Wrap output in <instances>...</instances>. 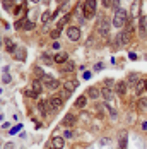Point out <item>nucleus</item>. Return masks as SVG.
Wrapping results in <instances>:
<instances>
[{"label": "nucleus", "mask_w": 147, "mask_h": 149, "mask_svg": "<svg viewBox=\"0 0 147 149\" xmlns=\"http://www.w3.org/2000/svg\"><path fill=\"white\" fill-rule=\"evenodd\" d=\"M128 19H130V17H128V10L118 9V10H115V15H113L111 24H113V28H116V29H123V28L127 26Z\"/></svg>", "instance_id": "obj_1"}, {"label": "nucleus", "mask_w": 147, "mask_h": 149, "mask_svg": "<svg viewBox=\"0 0 147 149\" xmlns=\"http://www.w3.org/2000/svg\"><path fill=\"white\" fill-rule=\"evenodd\" d=\"M96 5H98L96 0H86L84 2V17L86 19H94V15H96Z\"/></svg>", "instance_id": "obj_2"}, {"label": "nucleus", "mask_w": 147, "mask_h": 149, "mask_svg": "<svg viewBox=\"0 0 147 149\" xmlns=\"http://www.w3.org/2000/svg\"><path fill=\"white\" fill-rule=\"evenodd\" d=\"M113 24L110 22V19H106V17H101L99 19V24H98V31H99V34L101 36H108V33H110V28H111Z\"/></svg>", "instance_id": "obj_3"}, {"label": "nucleus", "mask_w": 147, "mask_h": 149, "mask_svg": "<svg viewBox=\"0 0 147 149\" xmlns=\"http://www.w3.org/2000/svg\"><path fill=\"white\" fill-rule=\"evenodd\" d=\"M140 5H142V0H133L132 2V7H130V10H128L130 21H133L135 17H139V15L142 14V12H140Z\"/></svg>", "instance_id": "obj_4"}, {"label": "nucleus", "mask_w": 147, "mask_h": 149, "mask_svg": "<svg viewBox=\"0 0 147 149\" xmlns=\"http://www.w3.org/2000/svg\"><path fill=\"white\" fill-rule=\"evenodd\" d=\"M67 38L70 41H79L80 40V28L79 26H69L67 28Z\"/></svg>", "instance_id": "obj_5"}, {"label": "nucleus", "mask_w": 147, "mask_h": 149, "mask_svg": "<svg viewBox=\"0 0 147 149\" xmlns=\"http://www.w3.org/2000/svg\"><path fill=\"white\" fill-rule=\"evenodd\" d=\"M116 38L120 40L121 46H123V45H128V43H130V40H132V33H130V31H127V29H121L116 34Z\"/></svg>", "instance_id": "obj_6"}, {"label": "nucleus", "mask_w": 147, "mask_h": 149, "mask_svg": "<svg viewBox=\"0 0 147 149\" xmlns=\"http://www.w3.org/2000/svg\"><path fill=\"white\" fill-rule=\"evenodd\" d=\"M48 103H50V108H53V110H60V108H63V100L60 98L58 94H55V96H51L50 100H48Z\"/></svg>", "instance_id": "obj_7"}, {"label": "nucleus", "mask_w": 147, "mask_h": 149, "mask_svg": "<svg viewBox=\"0 0 147 149\" xmlns=\"http://www.w3.org/2000/svg\"><path fill=\"white\" fill-rule=\"evenodd\" d=\"M75 122H77V117H75L74 113H67V115L63 117V120H62V125L67 127V129H70V127L75 125Z\"/></svg>", "instance_id": "obj_8"}, {"label": "nucleus", "mask_w": 147, "mask_h": 149, "mask_svg": "<svg viewBox=\"0 0 147 149\" xmlns=\"http://www.w3.org/2000/svg\"><path fill=\"white\" fill-rule=\"evenodd\" d=\"M139 31H140V38L144 40L147 36V15H140V19H139Z\"/></svg>", "instance_id": "obj_9"}, {"label": "nucleus", "mask_w": 147, "mask_h": 149, "mask_svg": "<svg viewBox=\"0 0 147 149\" xmlns=\"http://www.w3.org/2000/svg\"><path fill=\"white\" fill-rule=\"evenodd\" d=\"M53 60H55V63L63 65L65 62H69V53H67V52H58V53L53 55Z\"/></svg>", "instance_id": "obj_10"}, {"label": "nucleus", "mask_w": 147, "mask_h": 149, "mask_svg": "<svg viewBox=\"0 0 147 149\" xmlns=\"http://www.w3.org/2000/svg\"><path fill=\"white\" fill-rule=\"evenodd\" d=\"M77 88H79V81H77V79H69V81H63V89L74 93Z\"/></svg>", "instance_id": "obj_11"}, {"label": "nucleus", "mask_w": 147, "mask_h": 149, "mask_svg": "<svg viewBox=\"0 0 147 149\" xmlns=\"http://www.w3.org/2000/svg\"><path fill=\"white\" fill-rule=\"evenodd\" d=\"M12 55H14V58L19 60V62H24V60H26V57H28L26 48H22V46H17V48H15V52L12 53Z\"/></svg>", "instance_id": "obj_12"}, {"label": "nucleus", "mask_w": 147, "mask_h": 149, "mask_svg": "<svg viewBox=\"0 0 147 149\" xmlns=\"http://www.w3.org/2000/svg\"><path fill=\"white\" fill-rule=\"evenodd\" d=\"M51 146H53V149H63V146H65V139H63L62 135H55V137L51 139Z\"/></svg>", "instance_id": "obj_13"}, {"label": "nucleus", "mask_w": 147, "mask_h": 149, "mask_svg": "<svg viewBox=\"0 0 147 149\" xmlns=\"http://www.w3.org/2000/svg\"><path fill=\"white\" fill-rule=\"evenodd\" d=\"M133 88H135V94H137V96H140V94L146 91V79H144V77H140Z\"/></svg>", "instance_id": "obj_14"}, {"label": "nucleus", "mask_w": 147, "mask_h": 149, "mask_svg": "<svg viewBox=\"0 0 147 149\" xmlns=\"http://www.w3.org/2000/svg\"><path fill=\"white\" fill-rule=\"evenodd\" d=\"M115 91H116L118 96H125L127 94V82L125 81H118L116 86H115Z\"/></svg>", "instance_id": "obj_15"}, {"label": "nucleus", "mask_w": 147, "mask_h": 149, "mask_svg": "<svg viewBox=\"0 0 147 149\" xmlns=\"http://www.w3.org/2000/svg\"><path fill=\"white\" fill-rule=\"evenodd\" d=\"M101 96H103V100L104 101H113V98H115V94H113V91L110 89V88H103L101 89Z\"/></svg>", "instance_id": "obj_16"}, {"label": "nucleus", "mask_w": 147, "mask_h": 149, "mask_svg": "<svg viewBox=\"0 0 147 149\" xmlns=\"http://www.w3.org/2000/svg\"><path fill=\"white\" fill-rule=\"evenodd\" d=\"M3 45H5V48H7V52H9V53H14L15 48H17L12 38H3Z\"/></svg>", "instance_id": "obj_17"}, {"label": "nucleus", "mask_w": 147, "mask_h": 149, "mask_svg": "<svg viewBox=\"0 0 147 149\" xmlns=\"http://www.w3.org/2000/svg\"><path fill=\"white\" fill-rule=\"evenodd\" d=\"M48 106H50V103L44 101V100L38 103V111L41 113V117H48Z\"/></svg>", "instance_id": "obj_18"}, {"label": "nucleus", "mask_w": 147, "mask_h": 149, "mask_svg": "<svg viewBox=\"0 0 147 149\" xmlns=\"http://www.w3.org/2000/svg\"><path fill=\"white\" fill-rule=\"evenodd\" d=\"M86 94H87V98H91V100H98V98L101 96V91L92 86V88H89V89L86 91Z\"/></svg>", "instance_id": "obj_19"}, {"label": "nucleus", "mask_w": 147, "mask_h": 149, "mask_svg": "<svg viewBox=\"0 0 147 149\" xmlns=\"http://www.w3.org/2000/svg\"><path fill=\"white\" fill-rule=\"evenodd\" d=\"M74 70H75V63H74L72 60H69V62H65L62 65V72H65V74H70Z\"/></svg>", "instance_id": "obj_20"}, {"label": "nucleus", "mask_w": 147, "mask_h": 149, "mask_svg": "<svg viewBox=\"0 0 147 149\" xmlns=\"http://www.w3.org/2000/svg\"><path fill=\"white\" fill-rule=\"evenodd\" d=\"M127 148H128V135L123 132L120 135V141H118V149H127Z\"/></svg>", "instance_id": "obj_21"}, {"label": "nucleus", "mask_w": 147, "mask_h": 149, "mask_svg": "<svg viewBox=\"0 0 147 149\" xmlns=\"http://www.w3.org/2000/svg\"><path fill=\"white\" fill-rule=\"evenodd\" d=\"M139 79H140V77H139V74H135V72H133V74H130L128 77H127V81H125V82H127V88H132V86H135Z\"/></svg>", "instance_id": "obj_22"}, {"label": "nucleus", "mask_w": 147, "mask_h": 149, "mask_svg": "<svg viewBox=\"0 0 147 149\" xmlns=\"http://www.w3.org/2000/svg\"><path fill=\"white\" fill-rule=\"evenodd\" d=\"M74 104H75V108H86L87 106V96H79Z\"/></svg>", "instance_id": "obj_23"}, {"label": "nucleus", "mask_w": 147, "mask_h": 149, "mask_svg": "<svg viewBox=\"0 0 147 149\" xmlns=\"http://www.w3.org/2000/svg\"><path fill=\"white\" fill-rule=\"evenodd\" d=\"M70 17H72V14H67V15H63L62 19H60L58 22H57V29H63V26H67V22L70 21Z\"/></svg>", "instance_id": "obj_24"}, {"label": "nucleus", "mask_w": 147, "mask_h": 149, "mask_svg": "<svg viewBox=\"0 0 147 149\" xmlns=\"http://www.w3.org/2000/svg\"><path fill=\"white\" fill-rule=\"evenodd\" d=\"M31 88L36 91L38 94H41V91H43V84H41V81H40V79H34V81L31 82Z\"/></svg>", "instance_id": "obj_25"}, {"label": "nucleus", "mask_w": 147, "mask_h": 149, "mask_svg": "<svg viewBox=\"0 0 147 149\" xmlns=\"http://www.w3.org/2000/svg\"><path fill=\"white\" fill-rule=\"evenodd\" d=\"M41 62H43L44 65H51L55 60H53V57H51L48 52H44V53H41Z\"/></svg>", "instance_id": "obj_26"}, {"label": "nucleus", "mask_w": 147, "mask_h": 149, "mask_svg": "<svg viewBox=\"0 0 147 149\" xmlns=\"http://www.w3.org/2000/svg\"><path fill=\"white\" fill-rule=\"evenodd\" d=\"M51 19H53V14H51V10H50V9H48V10H44L43 14H41V22H43V24H48Z\"/></svg>", "instance_id": "obj_27"}, {"label": "nucleus", "mask_w": 147, "mask_h": 149, "mask_svg": "<svg viewBox=\"0 0 147 149\" xmlns=\"http://www.w3.org/2000/svg\"><path fill=\"white\" fill-rule=\"evenodd\" d=\"M24 94H26V98H31V100H36L40 94L36 93V91L33 89V88H28V89H24Z\"/></svg>", "instance_id": "obj_28"}, {"label": "nucleus", "mask_w": 147, "mask_h": 149, "mask_svg": "<svg viewBox=\"0 0 147 149\" xmlns=\"http://www.w3.org/2000/svg\"><path fill=\"white\" fill-rule=\"evenodd\" d=\"M137 108H139L140 111H146L147 110V98H139V101H137Z\"/></svg>", "instance_id": "obj_29"}, {"label": "nucleus", "mask_w": 147, "mask_h": 149, "mask_svg": "<svg viewBox=\"0 0 147 149\" xmlns=\"http://www.w3.org/2000/svg\"><path fill=\"white\" fill-rule=\"evenodd\" d=\"M36 28V22H33V21H29L28 17L24 19V31H33Z\"/></svg>", "instance_id": "obj_30"}, {"label": "nucleus", "mask_w": 147, "mask_h": 149, "mask_svg": "<svg viewBox=\"0 0 147 149\" xmlns=\"http://www.w3.org/2000/svg\"><path fill=\"white\" fill-rule=\"evenodd\" d=\"M29 21H33V22H36L38 21V9H33V10H28V15H26Z\"/></svg>", "instance_id": "obj_31"}, {"label": "nucleus", "mask_w": 147, "mask_h": 149, "mask_svg": "<svg viewBox=\"0 0 147 149\" xmlns=\"http://www.w3.org/2000/svg\"><path fill=\"white\" fill-rule=\"evenodd\" d=\"M60 84H62L60 81L53 79V81H51V82H50L48 86H44V88H46V89H50V91H55V89H58V88H60Z\"/></svg>", "instance_id": "obj_32"}, {"label": "nucleus", "mask_w": 147, "mask_h": 149, "mask_svg": "<svg viewBox=\"0 0 147 149\" xmlns=\"http://www.w3.org/2000/svg\"><path fill=\"white\" fill-rule=\"evenodd\" d=\"M104 108L108 110V113H110V117H111V118H113V120H115V118H116V117H118L116 110H115L113 106H110V104H104Z\"/></svg>", "instance_id": "obj_33"}, {"label": "nucleus", "mask_w": 147, "mask_h": 149, "mask_svg": "<svg viewBox=\"0 0 147 149\" xmlns=\"http://www.w3.org/2000/svg\"><path fill=\"white\" fill-rule=\"evenodd\" d=\"M70 94H72V93H70V91H67V89H62L58 93V96L63 100V101H65V100H69V98H70Z\"/></svg>", "instance_id": "obj_34"}, {"label": "nucleus", "mask_w": 147, "mask_h": 149, "mask_svg": "<svg viewBox=\"0 0 147 149\" xmlns=\"http://www.w3.org/2000/svg\"><path fill=\"white\" fill-rule=\"evenodd\" d=\"M40 81H41V82H43L44 86H48V84H50V82H51V81H53V77H51V75H48V74H44L43 77H41V79H40Z\"/></svg>", "instance_id": "obj_35"}, {"label": "nucleus", "mask_w": 147, "mask_h": 149, "mask_svg": "<svg viewBox=\"0 0 147 149\" xmlns=\"http://www.w3.org/2000/svg\"><path fill=\"white\" fill-rule=\"evenodd\" d=\"M60 33H62L60 29H53L51 33H50V38H51V40H58V38H60Z\"/></svg>", "instance_id": "obj_36"}, {"label": "nucleus", "mask_w": 147, "mask_h": 149, "mask_svg": "<svg viewBox=\"0 0 147 149\" xmlns=\"http://www.w3.org/2000/svg\"><path fill=\"white\" fill-rule=\"evenodd\" d=\"M22 12H24V7H22V5H15V9H14V15H17V17H19V15L22 14Z\"/></svg>", "instance_id": "obj_37"}, {"label": "nucleus", "mask_w": 147, "mask_h": 149, "mask_svg": "<svg viewBox=\"0 0 147 149\" xmlns=\"http://www.w3.org/2000/svg\"><path fill=\"white\" fill-rule=\"evenodd\" d=\"M10 81H12L10 74H3L2 75V82H3V84H10Z\"/></svg>", "instance_id": "obj_38"}, {"label": "nucleus", "mask_w": 147, "mask_h": 149, "mask_svg": "<svg viewBox=\"0 0 147 149\" xmlns=\"http://www.w3.org/2000/svg\"><path fill=\"white\" fill-rule=\"evenodd\" d=\"M104 84H106L104 88H110V89H111L113 86H116V84H113V79H111V77H108V79H104Z\"/></svg>", "instance_id": "obj_39"}, {"label": "nucleus", "mask_w": 147, "mask_h": 149, "mask_svg": "<svg viewBox=\"0 0 147 149\" xmlns=\"http://www.w3.org/2000/svg\"><path fill=\"white\" fill-rule=\"evenodd\" d=\"M24 19H26V17H22V19H21V21H17V22H15V29H24Z\"/></svg>", "instance_id": "obj_40"}, {"label": "nucleus", "mask_w": 147, "mask_h": 149, "mask_svg": "<svg viewBox=\"0 0 147 149\" xmlns=\"http://www.w3.org/2000/svg\"><path fill=\"white\" fill-rule=\"evenodd\" d=\"M34 75H38V77L41 79V77H43V75H44L43 69H41V67H34Z\"/></svg>", "instance_id": "obj_41"}, {"label": "nucleus", "mask_w": 147, "mask_h": 149, "mask_svg": "<svg viewBox=\"0 0 147 149\" xmlns=\"http://www.w3.org/2000/svg\"><path fill=\"white\" fill-rule=\"evenodd\" d=\"M101 3H103L104 9H108V7H111V5H113V0H101Z\"/></svg>", "instance_id": "obj_42"}, {"label": "nucleus", "mask_w": 147, "mask_h": 149, "mask_svg": "<svg viewBox=\"0 0 147 149\" xmlns=\"http://www.w3.org/2000/svg\"><path fill=\"white\" fill-rule=\"evenodd\" d=\"M120 3H121V0H113V5H111V7H113L115 10H118V9H121V5H120Z\"/></svg>", "instance_id": "obj_43"}, {"label": "nucleus", "mask_w": 147, "mask_h": 149, "mask_svg": "<svg viewBox=\"0 0 147 149\" xmlns=\"http://www.w3.org/2000/svg\"><path fill=\"white\" fill-rule=\"evenodd\" d=\"M103 67H104L103 62H98V63L94 65V70H96V72H99V70H103Z\"/></svg>", "instance_id": "obj_44"}, {"label": "nucleus", "mask_w": 147, "mask_h": 149, "mask_svg": "<svg viewBox=\"0 0 147 149\" xmlns=\"http://www.w3.org/2000/svg\"><path fill=\"white\" fill-rule=\"evenodd\" d=\"M70 137H74L72 130H65V132H63V139H70Z\"/></svg>", "instance_id": "obj_45"}, {"label": "nucleus", "mask_w": 147, "mask_h": 149, "mask_svg": "<svg viewBox=\"0 0 147 149\" xmlns=\"http://www.w3.org/2000/svg\"><path fill=\"white\" fill-rule=\"evenodd\" d=\"M15 146H14V142H5L3 144V149H14Z\"/></svg>", "instance_id": "obj_46"}, {"label": "nucleus", "mask_w": 147, "mask_h": 149, "mask_svg": "<svg viewBox=\"0 0 147 149\" xmlns=\"http://www.w3.org/2000/svg\"><path fill=\"white\" fill-rule=\"evenodd\" d=\"M108 142H110V139H108V137H103V139L99 141V144H101V146H104V144H108Z\"/></svg>", "instance_id": "obj_47"}, {"label": "nucleus", "mask_w": 147, "mask_h": 149, "mask_svg": "<svg viewBox=\"0 0 147 149\" xmlns=\"http://www.w3.org/2000/svg\"><path fill=\"white\" fill-rule=\"evenodd\" d=\"M51 46H53V50H60V43L58 41H53V45Z\"/></svg>", "instance_id": "obj_48"}, {"label": "nucleus", "mask_w": 147, "mask_h": 149, "mask_svg": "<svg viewBox=\"0 0 147 149\" xmlns=\"http://www.w3.org/2000/svg\"><path fill=\"white\" fill-rule=\"evenodd\" d=\"M128 58L130 60H137V55H135L133 52H130V53H128Z\"/></svg>", "instance_id": "obj_49"}, {"label": "nucleus", "mask_w": 147, "mask_h": 149, "mask_svg": "<svg viewBox=\"0 0 147 149\" xmlns=\"http://www.w3.org/2000/svg\"><path fill=\"white\" fill-rule=\"evenodd\" d=\"M91 77H92L91 72H84V79H91Z\"/></svg>", "instance_id": "obj_50"}, {"label": "nucleus", "mask_w": 147, "mask_h": 149, "mask_svg": "<svg viewBox=\"0 0 147 149\" xmlns=\"http://www.w3.org/2000/svg\"><path fill=\"white\" fill-rule=\"evenodd\" d=\"M142 130H147V120L142 122Z\"/></svg>", "instance_id": "obj_51"}, {"label": "nucleus", "mask_w": 147, "mask_h": 149, "mask_svg": "<svg viewBox=\"0 0 147 149\" xmlns=\"http://www.w3.org/2000/svg\"><path fill=\"white\" fill-rule=\"evenodd\" d=\"M19 129H21V125H17V127H14V129H12V134H15V132H17Z\"/></svg>", "instance_id": "obj_52"}, {"label": "nucleus", "mask_w": 147, "mask_h": 149, "mask_svg": "<svg viewBox=\"0 0 147 149\" xmlns=\"http://www.w3.org/2000/svg\"><path fill=\"white\" fill-rule=\"evenodd\" d=\"M15 3H17V5H22V2H24V0H14Z\"/></svg>", "instance_id": "obj_53"}, {"label": "nucleus", "mask_w": 147, "mask_h": 149, "mask_svg": "<svg viewBox=\"0 0 147 149\" xmlns=\"http://www.w3.org/2000/svg\"><path fill=\"white\" fill-rule=\"evenodd\" d=\"M50 2H51V0H43V3H44V5H50Z\"/></svg>", "instance_id": "obj_54"}, {"label": "nucleus", "mask_w": 147, "mask_h": 149, "mask_svg": "<svg viewBox=\"0 0 147 149\" xmlns=\"http://www.w3.org/2000/svg\"><path fill=\"white\" fill-rule=\"evenodd\" d=\"M33 3H40V2H43V0H31Z\"/></svg>", "instance_id": "obj_55"}, {"label": "nucleus", "mask_w": 147, "mask_h": 149, "mask_svg": "<svg viewBox=\"0 0 147 149\" xmlns=\"http://www.w3.org/2000/svg\"><path fill=\"white\" fill-rule=\"evenodd\" d=\"M144 79H146V91H147V77H144Z\"/></svg>", "instance_id": "obj_56"}, {"label": "nucleus", "mask_w": 147, "mask_h": 149, "mask_svg": "<svg viewBox=\"0 0 147 149\" xmlns=\"http://www.w3.org/2000/svg\"><path fill=\"white\" fill-rule=\"evenodd\" d=\"M0 45H2V36H0Z\"/></svg>", "instance_id": "obj_57"}, {"label": "nucleus", "mask_w": 147, "mask_h": 149, "mask_svg": "<svg viewBox=\"0 0 147 149\" xmlns=\"http://www.w3.org/2000/svg\"><path fill=\"white\" fill-rule=\"evenodd\" d=\"M2 2H7V0H2Z\"/></svg>", "instance_id": "obj_58"}, {"label": "nucleus", "mask_w": 147, "mask_h": 149, "mask_svg": "<svg viewBox=\"0 0 147 149\" xmlns=\"http://www.w3.org/2000/svg\"><path fill=\"white\" fill-rule=\"evenodd\" d=\"M130 2H133V0H130Z\"/></svg>", "instance_id": "obj_59"}, {"label": "nucleus", "mask_w": 147, "mask_h": 149, "mask_svg": "<svg viewBox=\"0 0 147 149\" xmlns=\"http://www.w3.org/2000/svg\"><path fill=\"white\" fill-rule=\"evenodd\" d=\"M51 149H53V148H51Z\"/></svg>", "instance_id": "obj_60"}]
</instances>
